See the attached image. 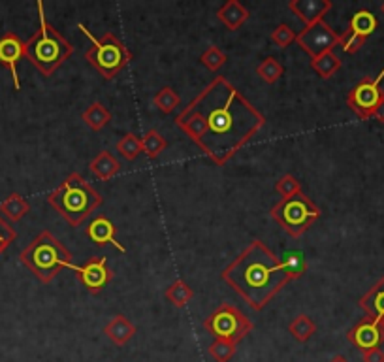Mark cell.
Instances as JSON below:
<instances>
[{
  "label": "cell",
  "instance_id": "obj_30",
  "mask_svg": "<svg viewBox=\"0 0 384 362\" xmlns=\"http://www.w3.org/2000/svg\"><path fill=\"white\" fill-rule=\"evenodd\" d=\"M117 151L123 155L126 160H136L140 157L141 151V138H138L136 134H124L121 140L117 141Z\"/></svg>",
  "mask_w": 384,
  "mask_h": 362
},
{
  "label": "cell",
  "instance_id": "obj_15",
  "mask_svg": "<svg viewBox=\"0 0 384 362\" xmlns=\"http://www.w3.org/2000/svg\"><path fill=\"white\" fill-rule=\"evenodd\" d=\"M330 0H290L288 8L298 16L305 25H311L315 21H322L328 11L332 10Z\"/></svg>",
  "mask_w": 384,
  "mask_h": 362
},
{
  "label": "cell",
  "instance_id": "obj_14",
  "mask_svg": "<svg viewBox=\"0 0 384 362\" xmlns=\"http://www.w3.org/2000/svg\"><path fill=\"white\" fill-rule=\"evenodd\" d=\"M85 236L89 238L90 242H95L96 245H100V247H104L107 243H112L117 251L126 253V247L117 242V228H115L113 221L109 219L107 215L104 214L96 215L95 219L90 221L89 225H87V228H85Z\"/></svg>",
  "mask_w": 384,
  "mask_h": 362
},
{
  "label": "cell",
  "instance_id": "obj_6",
  "mask_svg": "<svg viewBox=\"0 0 384 362\" xmlns=\"http://www.w3.org/2000/svg\"><path fill=\"white\" fill-rule=\"evenodd\" d=\"M78 28L90 40V47L85 53V61L89 62L90 66H95L102 78L107 81L117 78V74L132 61V53L128 47L112 33H106L102 38H96L83 23H79Z\"/></svg>",
  "mask_w": 384,
  "mask_h": 362
},
{
  "label": "cell",
  "instance_id": "obj_4",
  "mask_svg": "<svg viewBox=\"0 0 384 362\" xmlns=\"http://www.w3.org/2000/svg\"><path fill=\"white\" fill-rule=\"evenodd\" d=\"M47 202L70 225L79 226L104 202V198L83 175L73 172L56 187L55 191L47 194Z\"/></svg>",
  "mask_w": 384,
  "mask_h": 362
},
{
  "label": "cell",
  "instance_id": "obj_18",
  "mask_svg": "<svg viewBox=\"0 0 384 362\" xmlns=\"http://www.w3.org/2000/svg\"><path fill=\"white\" fill-rule=\"evenodd\" d=\"M217 17L228 30H237L248 19V10L237 0H228L217 10Z\"/></svg>",
  "mask_w": 384,
  "mask_h": 362
},
{
  "label": "cell",
  "instance_id": "obj_8",
  "mask_svg": "<svg viewBox=\"0 0 384 362\" xmlns=\"http://www.w3.org/2000/svg\"><path fill=\"white\" fill-rule=\"evenodd\" d=\"M203 328L215 336V339H228L239 344L243 338H247L248 332H253L254 322L236 305L220 304L203 319Z\"/></svg>",
  "mask_w": 384,
  "mask_h": 362
},
{
  "label": "cell",
  "instance_id": "obj_5",
  "mask_svg": "<svg viewBox=\"0 0 384 362\" xmlns=\"http://www.w3.org/2000/svg\"><path fill=\"white\" fill-rule=\"evenodd\" d=\"M73 255L56 240L49 230H42L27 247L19 253V260L27 266L42 283H51L64 268L76 270Z\"/></svg>",
  "mask_w": 384,
  "mask_h": 362
},
{
  "label": "cell",
  "instance_id": "obj_33",
  "mask_svg": "<svg viewBox=\"0 0 384 362\" xmlns=\"http://www.w3.org/2000/svg\"><path fill=\"white\" fill-rule=\"evenodd\" d=\"M275 192L281 194L282 198H290L294 194L301 192V183L298 181V177L292 174H284L282 177H279L275 183Z\"/></svg>",
  "mask_w": 384,
  "mask_h": 362
},
{
  "label": "cell",
  "instance_id": "obj_16",
  "mask_svg": "<svg viewBox=\"0 0 384 362\" xmlns=\"http://www.w3.org/2000/svg\"><path fill=\"white\" fill-rule=\"evenodd\" d=\"M358 304L366 311L369 319L384 328V276L361 296Z\"/></svg>",
  "mask_w": 384,
  "mask_h": 362
},
{
  "label": "cell",
  "instance_id": "obj_27",
  "mask_svg": "<svg viewBox=\"0 0 384 362\" xmlns=\"http://www.w3.org/2000/svg\"><path fill=\"white\" fill-rule=\"evenodd\" d=\"M166 147H168V141L157 129L147 130V134L141 138V151L151 160L157 158L158 155H162V151H166Z\"/></svg>",
  "mask_w": 384,
  "mask_h": 362
},
{
  "label": "cell",
  "instance_id": "obj_1",
  "mask_svg": "<svg viewBox=\"0 0 384 362\" xmlns=\"http://www.w3.org/2000/svg\"><path fill=\"white\" fill-rule=\"evenodd\" d=\"M188 107L203 121L196 146L217 166H224L265 124L264 115L224 76H217Z\"/></svg>",
  "mask_w": 384,
  "mask_h": 362
},
{
  "label": "cell",
  "instance_id": "obj_7",
  "mask_svg": "<svg viewBox=\"0 0 384 362\" xmlns=\"http://www.w3.org/2000/svg\"><path fill=\"white\" fill-rule=\"evenodd\" d=\"M270 215L290 236L299 238L304 232L309 230V226L315 221L320 219L322 211L309 197H305L304 192H298L290 198H281L271 208Z\"/></svg>",
  "mask_w": 384,
  "mask_h": 362
},
{
  "label": "cell",
  "instance_id": "obj_20",
  "mask_svg": "<svg viewBox=\"0 0 384 362\" xmlns=\"http://www.w3.org/2000/svg\"><path fill=\"white\" fill-rule=\"evenodd\" d=\"M28 211H30V204L27 202V198H23L17 192H11L10 197L0 202V215H4L11 223L21 221Z\"/></svg>",
  "mask_w": 384,
  "mask_h": 362
},
{
  "label": "cell",
  "instance_id": "obj_25",
  "mask_svg": "<svg viewBox=\"0 0 384 362\" xmlns=\"http://www.w3.org/2000/svg\"><path fill=\"white\" fill-rule=\"evenodd\" d=\"M311 68L322 79H330L341 68V59L333 51H328V53H322V55L311 59Z\"/></svg>",
  "mask_w": 384,
  "mask_h": 362
},
{
  "label": "cell",
  "instance_id": "obj_28",
  "mask_svg": "<svg viewBox=\"0 0 384 362\" xmlns=\"http://www.w3.org/2000/svg\"><path fill=\"white\" fill-rule=\"evenodd\" d=\"M152 104L157 106L158 112H162L168 115V113H172L177 110V106L181 104V98L174 87L166 85V87H162V89L158 90L157 95L152 96Z\"/></svg>",
  "mask_w": 384,
  "mask_h": 362
},
{
  "label": "cell",
  "instance_id": "obj_31",
  "mask_svg": "<svg viewBox=\"0 0 384 362\" xmlns=\"http://www.w3.org/2000/svg\"><path fill=\"white\" fill-rule=\"evenodd\" d=\"M237 344L228 341V339H215L213 344L209 345V355L213 356L217 362H228L232 356L236 355Z\"/></svg>",
  "mask_w": 384,
  "mask_h": 362
},
{
  "label": "cell",
  "instance_id": "obj_11",
  "mask_svg": "<svg viewBox=\"0 0 384 362\" xmlns=\"http://www.w3.org/2000/svg\"><path fill=\"white\" fill-rule=\"evenodd\" d=\"M76 277L87 293H100L113 279V270L104 257H90L83 266H76Z\"/></svg>",
  "mask_w": 384,
  "mask_h": 362
},
{
  "label": "cell",
  "instance_id": "obj_39",
  "mask_svg": "<svg viewBox=\"0 0 384 362\" xmlns=\"http://www.w3.org/2000/svg\"><path fill=\"white\" fill-rule=\"evenodd\" d=\"M330 362H349V358L343 355H335V356H332V361Z\"/></svg>",
  "mask_w": 384,
  "mask_h": 362
},
{
  "label": "cell",
  "instance_id": "obj_29",
  "mask_svg": "<svg viewBox=\"0 0 384 362\" xmlns=\"http://www.w3.org/2000/svg\"><path fill=\"white\" fill-rule=\"evenodd\" d=\"M256 74H258L262 81L273 85L275 81H279L282 74H284V66L277 61L275 57H265L264 61L256 66Z\"/></svg>",
  "mask_w": 384,
  "mask_h": 362
},
{
  "label": "cell",
  "instance_id": "obj_34",
  "mask_svg": "<svg viewBox=\"0 0 384 362\" xmlns=\"http://www.w3.org/2000/svg\"><path fill=\"white\" fill-rule=\"evenodd\" d=\"M296 36H298V34L294 33V28L290 27V25H287V23H281V25L271 33L273 44L279 45V47H288L290 44H294V42H296Z\"/></svg>",
  "mask_w": 384,
  "mask_h": 362
},
{
  "label": "cell",
  "instance_id": "obj_40",
  "mask_svg": "<svg viewBox=\"0 0 384 362\" xmlns=\"http://www.w3.org/2000/svg\"><path fill=\"white\" fill-rule=\"evenodd\" d=\"M380 10H383V13H384V2H383V6H380Z\"/></svg>",
  "mask_w": 384,
  "mask_h": 362
},
{
  "label": "cell",
  "instance_id": "obj_19",
  "mask_svg": "<svg viewBox=\"0 0 384 362\" xmlns=\"http://www.w3.org/2000/svg\"><path fill=\"white\" fill-rule=\"evenodd\" d=\"M89 168L100 181H109L119 174L121 163L109 151H100L90 160Z\"/></svg>",
  "mask_w": 384,
  "mask_h": 362
},
{
  "label": "cell",
  "instance_id": "obj_24",
  "mask_svg": "<svg viewBox=\"0 0 384 362\" xmlns=\"http://www.w3.org/2000/svg\"><path fill=\"white\" fill-rule=\"evenodd\" d=\"M164 296H166V300H168L169 304L181 310V308L188 305V302L194 298V291H192V287H188L186 281H183V279H175V281L164 291Z\"/></svg>",
  "mask_w": 384,
  "mask_h": 362
},
{
  "label": "cell",
  "instance_id": "obj_37",
  "mask_svg": "<svg viewBox=\"0 0 384 362\" xmlns=\"http://www.w3.org/2000/svg\"><path fill=\"white\" fill-rule=\"evenodd\" d=\"M361 358L364 362H384V351L380 347H375V349L361 353Z\"/></svg>",
  "mask_w": 384,
  "mask_h": 362
},
{
  "label": "cell",
  "instance_id": "obj_38",
  "mask_svg": "<svg viewBox=\"0 0 384 362\" xmlns=\"http://www.w3.org/2000/svg\"><path fill=\"white\" fill-rule=\"evenodd\" d=\"M373 117L377 119L378 123H384V100L378 104V107L375 110V113H373Z\"/></svg>",
  "mask_w": 384,
  "mask_h": 362
},
{
  "label": "cell",
  "instance_id": "obj_35",
  "mask_svg": "<svg viewBox=\"0 0 384 362\" xmlns=\"http://www.w3.org/2000/svg\"><path fill=\"white\" fill-rule=\"evenodd\" d=\"M364 44H366V38H361V36H358V34L349 33V30H344V33L339 36V45H341L344 53H349V55L358 53Z\"/></svg>",
  "mask_w": 384,
  "mask_h": 362
},
{
  "label": "cell",
  "instance_id": "obj_26",
  "mask_svg": "<svg viewBox=\"0 0 384 362\" xmlns=\"http://www.w3.org/2000/svg\"><path fill=\"white\" fill-rule=\"evenodd\" d=\"M288 332L292 334V338L296 339V341L305 344V341L316 332V325L309 315L301 313V315L294 317L292 321H290V325H288Z\"/></svg>",
  "mask_w": 384,
  "mask_h": 362
},
{
  "label": "cell",
  "instance_id": "obj_12",
  "mask_svg": "<svg viewBox=\"0 0 384 362\" xmlns=\"http://www.w3.org/2000/svg\"><path fill=\"white\" fill-rule=\"evenodd\" d=\"M347 339L356 349L366 353V351L380 347L384 344V328L369 317H364L347 332Z\"/></svg>",
  "mask_w": 384,
  "mask_h": 362
},
{
  "label": "cell",
  "instance_id": "obj_21",
  "mask_svg": "<svg viewBox=\"0 0 384 362\" xmlns=\"http://www.w3.org/2000/svg\"><path fill=\"white\" fill-rule=\"evenodd\" d=\"M378 27V21L377 17L373 16L369 10H358L354 13V16L350 17L349 21V33L352 34H358V36H361V38H369L375 30H377Z\"/></svg>",
  "mask_w": 384,
  "mask_h": 362
},
{
  "label": "cell",
  "instance_id": "obj_22",
  "mask_svg": "<svg viewBox=\"0 0 384 362\" xmlns=\"http://www.w3.org/2000/svg\"><path fill=\"white\" fill-rule=\"evenodd\" d=\"M83 123L92 130H102L112 121V112L107 110L102 102H92L83 113H81Z\"/></svg>",
  "mask_w": 384,
  "mask_h": 362
},
{
  "label": "cell",
  "instance_id": "obj_10",
  "mask_svg": "<svg viewBox=\"0 0 384 362\" xmlns=\"http://www.w3.org/2000/svg\"><path fill=\"white\" fill-rule=\"evenodd\" d=\"M296 42L301 49L311 57L322 55L328 51H333L335 45H339V34L328 25L324 19L322 21H315L311 25H305L304 30L296 36Z\"/></svg>",
  "mask_w": 384,
  "mask_h": 362
},
{
  "label": "cell",
  "instance_id": "obj_23",
  "mask_svg": "<svg viewBox=\"0 0 384 362\" xmlns=\"http://www.w3.org/2000/svg\"><path fill=\"white\" fill-rule=\"evenodd\" d=\"M281 264L287 272V276L290 277V281L294 279H299L307 272V260H305V255L298 249H290L287 253H282Z\"/></svg>",
  "mask_w": 384,
  "mask_h": 362
},
{
  "label": "cell",
  "instance_id": "obj_32",
  "mask_svg": "<svg viewBox=\"0 0 384 362\" xmlns=\"http://www.w3.org/2000/svg\"><path fill=\"white\" fill-rule=\"evenodd\" d=\"M200 61H202V64L208 68V70L217 72V70H220V68L224 66L226 61H228V57H226L217 45H211V47H208V49L203 51L202 57H200Z\"/></svg>",
  "mask_w": 384,
  "mask_h": 362
},
{
  "label": "cell",
  "instance_id": "obj_3",
  "mask_svg": "<svg viewBox=\"0 0 384 362\" xmlns=\"http://www.w3.org/2000/svg\"><path fill=\"white\" fill-rule=\"evenodd\" d=\"M38 30L25 42V57L38 68L42 76H53L56 68H61L73 53L72 44L45 19L44 2L38 0Z\"/></svg>",
  "mask_w": 384,
  "mask_h": 362
},
{
  "label": "cell",
  "instance_id": "obj_13",
  "mask_svg": "<svg viewBox=\"0 0 384 362\" xmlns=\"http://www.w3.org/2000/svg\"><path fill=\"white\" fill-rule=\"evenodd\" d=\"M25 57V42L19 38V34L6 33L0 38V64L8 68L13 79V89L21 90V81H19V61Z\"/></svg>",
  "mask_w": 384,
  "mask_h": 362
},
{
  "label": "cell",
  "instance_id": "obj_36",
  "mask_svg": "<svg viewBox=\"0 0 384 362\" xmlns=\"http://www.w3.org/2000/svg\"><path fill=\"white\" fill-rule=\"evenodd\" d=\"M17 232L16 228L8 223V221L0 215V255L4 253L6 249L10 247L11 243L16 242Z\"/></svg>",
  "mask_w": 384,
  "mask_h": 362
},
{
  "label": "cell",
  "instance_id": "obj_2",
  "mask_svg": "<svg viewBox=\"0 0 384 362\" xmlns=\"http://www.w3.org/2000/svg\"><path fill=\"white\" fill-rule=\"evenodd\" d=\"M220 279L236 291L248 308L260 311L290 283L281 259L264 242L253 240L224 270Z\"/></svg>",
  "mask_w": 384,
  "mask_h": 362
},
{
  "label": "cell",
  "instance_id": "obj_17",
  "mask_svg": "<svg viewBox=\"0 0 384 362\" xmlns=\"http://www.w3.org/2000/svg\"><path fill=\"white\" fill-rule=\"evenodd\" d=\"M136 330H138L136 325H132V322H130L124 315H121V313L112 317V319L107 321L106 327H104V334L112 339L113 344L119 345V347H123V345L128 344L130 339L134 338Z\"/></svg>",
  "mask_w": 384,
  "mask_h": 362
},
{
  "label": "cell",
  "instance_id": "obj_9",
  "mask_svg": "<svg viewBox=\"0 0 384 362\" xmlns=\"http://www.w3.org/2000/svg\"><path fill=\"white\" fill-rule=\"evenodd\" d=\"M384 79V68L377 74V78H364L360 83L352 87L347 95V106L361 119L373 117V113L378 107V104L384 100V93L380 89V81Z\"/></svg>",
  "mask_w": 384,
  "mask_h": 362
}]
</instances>
